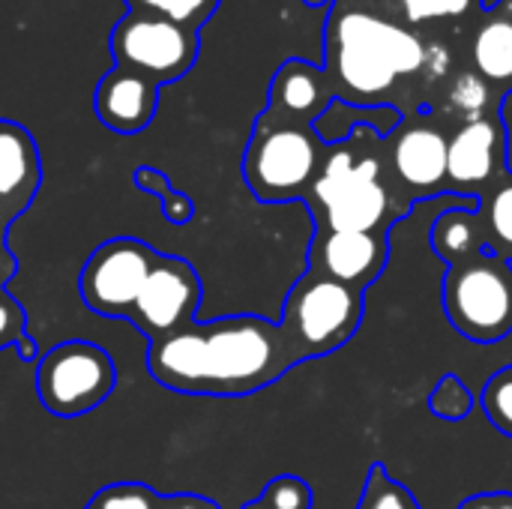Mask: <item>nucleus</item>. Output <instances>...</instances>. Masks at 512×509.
Segmentation results:
<instances>
[{
    "label": "nucleus",
    "mask_w": 512,
    "mask_h": 509,
    "mask_svg": "<svg viewBox=\"0 0 512 509\" xmlns=\"http://www.w3.org/2000/svg\"><path fill=\"white\" fill-rule=\"evenodd\" d=\"M312 507H315V492H312V486H309L303 477H297V474H279V477H273V480L264 486V492H261L255 501L243 504L240 509H312Z\"/></svg>",
    "instance_id": "25"
},
{
    "label": "nucleus",
    "mask_w": 512,
    "mask_h": 509,
    "mask_svg": "<svg viewBox=\"0 0 512 509\" xmlns=\"http://www.w3.org/2000/svg\"><path fill=\"white\" fill-rule=\"evenodd\" d=\"M201 297L204 285L198 270L186 258L159 252L138 294V303L129 312V324L147 342L165 339L198 318Z\"/></svg>",
    "instance_id": "11"
},
{
    "label": "nucleus",
    "mask_w": 512,
    "mask_h": 509,
    "mask_svg": "<svg viewBox=\"0 0 512 509\" xmlns=\"http://www.w3.org/2000/svg\"><path fill=\"white\" fill-rule=\"evenodd\" d=\"M471 60L474 72L492 87L512 90V15L498 9L489 12V18L474 33Z\"/></svg>",
    "instance_id": "19"
},
{
    "label": "nucleus",
    "mask_w": 512,
    "mask_h": 509,
    "mask_svg": "<svg viewBox=\"0 0 512 509\" xmlns=\"http://www.w3.org/2000/svg\"><path fill=\"white\" fill-rule=\"evenodd\" d=\"M480 219L486 228V252L512 264V171L480 195Z\"/></svg>",
    "instance_id": "20"
},
{
    "label": "nucleus",
    "mask_w": 512,
    "mask_h": 509,
    "mask_svg": "<svg viewBox=\"0 0 512 509\" xmlns=\"http://www.w3.org/2000/svg\"><path fill=\"white\" fill-rule=\"evenodd\" d=\"M159 90L162 87H156L144 75L111 66L93 90V111L99 123L111 132L138 135L153 123L159 111Z\"/></svg>",
    "instance_id": "15"
},
{
    "label": "nucleus",
    "mask_w": 512,
    "mask_h": 509,
    "mask_svg": "<svg viewBox=\"0 0 512 509\" xmlns=\"http://www.w3.org/2000/svg\"><path fill=\"white\" fill-rule=\"evenodd\" d=\"M429 243L447 267L486 252V228L480 219V207H450L438 213L429 231Z\"/></svg>",
    "instance_id": "17"
},
{
    "label": "nucleus",
    "mask_w": 512,
    "mask_h": 509,
    "mask_svg": "<svg viewBox=\"0 0 512 509\" xmlns=\"http://www.w3.org/2000/svg\"><path fill=\"white\" fill-rule=\"evenodd\" d=\"M357 509H423L420 501L414 498V492L393 480L387 474V468L381 462H375L366 474V483H363V495L357 501Z\"/></svg>",
    "instance_id": "24"
},
{
    "label": "nucleus",
    "mask_w": 512,
    "mask_h": 509,
    "mask_svg": "<svg viewBox=\"0 0 512 509\" xmlns=\"http://www.w3.org/2000/svg\"><path fill=\"white\" fill-rule=\"evenodd\" d=\"M303 3H306V6H312V9H324V12L333 6V0H303Z\"/></svg>",
    "instance_id": "36"
},
{
    "label": "nucleus",
    "mask_w": 512,
    "mask_h": 509,
    "mask_svg": "<svg viewBox=\"0 0 512 509\" xmlns=\"http://www.w3.org/2000/svg\"><path fill=\"white\" fill-rule=\"evenodd\" d=\"M447 321L474 345H498L512 333V264L480 252L447 267L441 279Z\"/></svg>",
    "instance_id": "6"
},
{
    "label": "nucleus",
    "mask_w": 512,
    "mask_h": 509,
    "mask_svg": "<svg viewBox=\"0 0 512 509\" xmlns=\"http://www.w3.org/2000/svg\"><path fill=\"white\" fill-rule=\"evenodd\" d=\"M447 69H450V51L444 48V45H426V75L429 78H441V75H447Z\"/></svg>",
    "instance_id": "34"
},
{
    "label": "nucleus",
    "mask_w": 512,
    "mask_h": 509,
    "mask_svg": "<svg viewBox=\"0 0 512 509\" xmlns=\"http://www.w3.org/2000/svg\"><path fill=\"white\" fill-rule=\"evenodd\" d=\"M117 387L111 354L93 342L69 339L39 357L36 396L39 405L60 420L84 417L108 402Z\"/></svg>",
    "instance_id": "7"
},
{
    "label": "nucleus",
    "mask_w": 512,
    "mask_h": 509,
    "mask_svg": "<svg viewBox=\"0 0 512 509\" xmlns=\"http://www.w3.org/2000/svg\"><path fill=\"white\" fill-rule=\"evenodd\" d=\"M321 69L342 102L396 105L399 81L426 69V45L405 24L336 0L327 9Z\"/></svg>",
    "instance_id": "2"
},
{
    "label": "nucleus",
    "mask_w": 512,
    "mask_h": 509,
    "mask_svg": "<svg viewBox=\"0 0 512 509\" xmlns=\"http://www.w3.org/2000/svg\"><path fill=\"white\" fill-rule=\"evenodd\" d=\"M159 492H153L147 483H111L99 489L84 509H153Z\"/></svg>",
    "instance_id": "29"
},
{
    "label": "nucleus",
    "mask_w": 512,
    "mask_h": 509,
    "mask_svg": "<svg viewBox=\"0 0 512 509\" xmlns=\"http://www.w3.org/2000/svg\"><path fill=\"white\" fill-rule=\"evenodd\" d=\"M402 120H405V111L396 105H351V102L333 99L327 111L315 120V132L324 144L348 141L357 126H369L375 129L378 138H390Z\"/></svg>",
    "instance_id": "18"
},
{
    "label": "nucleus",
    "mask_w": 512,
    "mask_h": 509,
    "mask_svg": "<svg viewBox=\"0 0 512 509\" xmlns=\"http://www.w3.org/2000/svg\"><path fill=\"white\" fill-rule=\"evenodd\" d=\"M507 135L498 114L462 123L447 144V195L477 198L507 174Z\"/></svg>",
    "instance_id": "12"
},
{
    "label": "nucleus",
    "mask_w": 512,
    "mask_h": 509,
    "mask_svg": "<svg viewBox=\"0 0 512 509\" xmlns=\"http://www.w3.org/2000/svg\"><path fill=\"white\" fill-rule=\"evenodd\" d=\"M447 144L450 135L429 111L405 117L399 129L384 138L396 219H405L417 198L447 195Z\"/></svg>",
    "instance_id": "8"
},
{
    "label": "nucleus",
    "mask_w": 512,
    "mask_h": 509,
    "mask_svg": "<svg viewBox=\"0 0 512 509\" xmlns=\"http://www.w3.org/2000/svg\"><path fill=\"white\" fill-rule=\"evenodd\" d=\"M480 408L501 435L512 438V366H504L486 381L480 393Z\"/></svg>",
    "instance_id": "28"
},
{
    "label": "nucleus",
    "mask_w": 512,
    "mask_h": 509,
    "mask_svg": "<svg viewBox=\"0 0 512 509\" xmlns=\"http://www.w3.org/2000/svg\"><path fill=\"white\" fill-rule=\"evenodd\" d=\"M114 66L144 75L156 87L174 84L198 63L201 39L180 24L126 12L108 36Z\"/></svg>",
    "instance_id": "9"
},
{
    "label": "nucleus",
    "mask_w": 512,
    "mask_h": 509,
    "mask_svg": "<svg viewBox=\"0 0 512 509\" xmlns=\"http://www.w3.org/2000/svg\"><path fill=\"white\" fill-rule=\"evenodd\" d=\"M459 509H512V492H480L465 498Z\"/></svg>",
    "instance_id": "32"
},
{
    "label": "nucleus",
    "mask_w": 512,
    "mask_h": 509,
    "mask_svg": "<svg viewBox=\"0 0 512 509\" xmlns=\"http://www.w3.org/2000/svg\"><path fill=\"white\" fill-rule=\"evenodd\" d=\"M333 3H336V0H333Z\"/></svg>",
    "instance_id": "37"
},
{
    "label": "nucleus",
    "mask_w": 512,
    "mask_h": 509,
    "mask_svg": "<svg viewBox=\"0 0 512 509\" xmlns=\"http://www.w3.org/2000/svg\"><path fill=\"white\" fill-rule=\"evenodd\" d=\"M153 509H222V507H219L213 498L180 492V495H156Z\"/></svg>",
    "instance_id": "31"
},
{
    "label": "nucleus",
    "mask_w": 512,
    "mask_h": 509,
    "mask_svg": "<svg viewBox=\"0 0 512 509\" xmlns=\"http://www.w3.org/2000/svg\"><path fill=\"white\" fill-rule=\"evenodd\" d=\"M42 186V156L24 123L0 120V228H12L36 201Z\"/></svg>",
    "instance_id": "14"
},
{
    "label": "nucleus",
    "mask_w": 512,
    "mask_h": 509,
    "mask_svg": "<svg viewBox=\"0 0 512 509\" xmlns=\"http://www.w3.org/2000/svg\"><path fill=\"white\" fill-rule=\"evenodd\" d=\"M6 228H0V291L15 279V273H18V258H15V252L9 249V243H6Z\"/></svg>",
    "instance_id": "33"
},
{
    "label": "nucleus",
    "mask_w": 512,
    "mask_h": 509,
    "mask_svg": "<svg viewBox=\"0 0 512 509\" xmlns=\"http://www.w3.org/2000/svg\"><path fill=\"white\" fill-rule=\"evenodd\" d=\"M333 99V87L321 66L303 57H288L270 81L267 111L315 126V120L327 111Z\"/></svg>",
    "instance_id": "16"
},
{
    "label": "nucleus",
    "mask_w": 512,
    "mask_h": 509,
    "mask_svg": "<svg viewBox=\"0 0 512 509\" xmlns=\"http://www.w3.org/2000/svg\"><path fill=\"white\" fill-rule=\"evenodd\" d=\"M156 255L159 252L138 237H111L99 243L78 279L84 306L99 318L129 321Z\"/></svg>",
    "instance_id": "10"
},
{
    "label": "nucleus",
    "mask_w": 512,
    "mask_h": 509,
    "mask_svg": "<svg viewBox=\"0 0 512 509\" xmlns=\"http://www.w3.org/2000/svg\"><path fill=\"white\" fill-rule=\"evenodd\" d=\"M387 261L390 243L384 231H315L309 243V270L363 294L384 273Z\"/></svg>",
    "instance_id": "13"
},
{
    "label": "nucleus",
    "mask_w": 512,
    "mask_h": 509,
    "mask_svg": "<svg viewBox=\"0 0 512 509\" xmlns=\"http://www.w3.org/2000/svg\"><path fill=\"white\" fill-rule=\"evenodd\" d=\"M474 393L468 390V384L462 381V375L456 372H447L435 390L429 393V411L447 423H459V420H468L471 411H474Z\"/></svg>",
    "instance_id": "26"
},
{
    "label": "nucleus",
    "mask_w": 512,
    "mask_h": 509,
    "mask_svg": "<svg viewBox=\"0 0 512 509\" xmlns=\"http://www.w3.org/2000/svg\"><path fill=\"white\" fill-rule=\"evenodd\" d=\"M219 3L222 0H126V9L201 33V27L216 15Z\"/></svg>",
    "instance_id": "21"
},
{
    "label": "nucleus",
    "mask_w": 512,
    "mask_h": 509,
    "mask_svg": "<svg viewBox=\"0 0 512 509\" xmlns=\"http://www.w3.org/2000/svg\"><path fill=\"white\" fill-rule=\"evenodd\" d=\"M366 315V294L330 276L306 270L288 291L282 306V330L306 360L327 357L345 348Z\"/></svg>",
    "instance_id": "5"
},
{
    "label": "nucleus",
    "mask_w": 512,
    "mask_h": 509,
    "mask_svg": "<svg viewBox=\"0 0 512 509\" xmlns=\"http://www.w3.org/2000/svg\"><path fill=\"white\" fill-rule=\"evenodd\" d=\"M6 348H12L21 360H36V342L27 333V312L3 288L0 291V351Z\"/></svg>",
    "instance_id": "27"
},
{
    "label": "nucleus",
    "mask_w": 512,
    "mask_h": 509,
    "mask_svg": "<svg viewBox=\"0 0 512 509\" xmlns=\"http://www.w3.org/2000/svg\"><path fill=\"white\" fill-rule=\"evenodd\" d=\"M315 231H390L396 219L387 183L384 138L357 126L348 141L327 144L321 171L303 198Z\"/></svg>",
    "instance_id": "3"
},
{
    "label": "nucleus",
    "mask_w": 512,
    "mask_h": 509,
    "mask_svg": "<svg viewBox=\"0 0 512 509\" xmlns=\"http://www.w3.org/2000/svg\"><path fill=\"white\" fill-rule=\"evenodd\" d=\"M327 144L315 126L261 111L255 117L246 153L243 180L261 204L303 201L321 171Z\"/></svg>",
    "instance_id": "4"
},
{
    "label": "nucleus",
    "mask_w": 512,
    "mask_h": 509,
    "mask_svg": "<svg viewBox=\"0 0 512 509\" xmlns=\"http://www.w3.org/2000/svg\"><path fill=\"white\" fill-rule=\"evenodd\" d=\"M399 6L411 24H426L441 18H462L468 9H480V0H399Z\"/></svg>",
    "instance_id": "30"
},
{
    "label": "nucleus",
    "mask_w": 512,
    "mask_h": 509,
    "mask_svg": "<svg viewBox=\"0 0 512 509\" xmlns=\"http://www.w3.org/2000/svg\"><path fill=\"white\" fill-rule=\"evenodd\" d=\"M444 105L450 114L462 117V123L498 114V105H492V84L486 78H480L477 72H468V69L456 75V81L447 90Z\"/></svg>",
    "instance_id": "22"
},
{
    "label": "nucleus",
    "mask_w": 512,
    "mask_h": 509,
    "mask_svg": "<svg viewBox=\"0 0 512 509\" xmlns=\"http://www.w3.org/2000/svg\"><path fill=\"white\" fill-rule=\"evenodd\" d=\"M132 180H135L138 189H144V192H150V195L159 198L162 213H165V219H168L171 225H186V222L195 216V201H192L189 195L177 192V189L171 186L168 174H162L159 168H153V165H138L135 174H132Z\"/></svg>",
    "instance_id": "23"
},
{
    "label": "nucleus",
    "mask_w": 512,
    "mask_h": 509,
    "mask_svg": "<svg viewBox=\"0 0 512 509\" xmlns=\"http://www.w3.org/2000/svg\"><path fill=\"white\" fill-rule=\"evenodd\" d=\"M498 117H501V123H504V135H507V168L512 171V90H507V93L501 96Z\"/></svg>",
    "instance_id": "35"
},
{
    "label": "nucleus",
    "mask_w": 512,
    "mask_h": 509,
    "mask_svg": "<svg viewBox=\"0 0 512 509\" xmlns=\"http://www.w3.org/2000/svg\"><path fill=\"white\" fill-rule=\"evenodd\" d=\"M300 363L303 357L282 324L261 315L195 318L183 330L147 342L153 381L183 396H252L273 387Z\"/></svg>",
    "instance_id": "1"
}]
</instances>
